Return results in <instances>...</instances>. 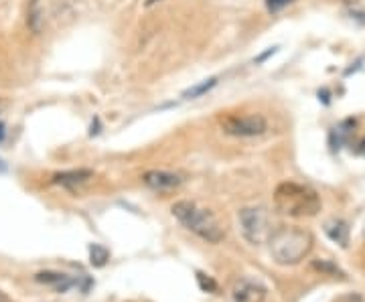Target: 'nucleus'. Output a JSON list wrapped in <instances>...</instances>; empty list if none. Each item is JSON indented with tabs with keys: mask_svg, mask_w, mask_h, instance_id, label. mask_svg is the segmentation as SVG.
Segmentation results:
<instances>
[{
	"mask_svg": "<svg viewBox=\"0 0 365 302\" xmlns=\"http://www.w3.org/2000/svg\"><path fill=\"white\" fill-rule=\"evenodd\" d=\"M315 238L302 227H278L268 239L270 254L280 266H295L302 262L313 250Z\"/></svg>",
	"mask_w": 365,
	"mask_h": 302,
	"instance_id": "nucleus-1",
	"label": "nucleus"
},
{
	"mask_svg": "<svg viewBox=\"0 0 365 302\" xmlns=\"http://www.w3.org/2000/svg\"><path fill=\"white\" fill-rule=\"evenodd\" d=\"M274 207L288 217H313L321 211V199L307 185L283 183L274 193Z\"/></svg>",
	"mask_w": 365,
	"mask_h": 302,
	"instance_id": "nucleus-2",
	"label": "nucleus"
},
{
	"mask_svg": "<svg viewBox=\"0 0 365 302\" xmlns=\"http://www.w3.org/2000/svg\"><path fill=\"white\" fill-rule=\"evenodd\" d=\"M173 215L195 236L209 241V243H219L225 238V231L216 219V215L207 209H203L193 201H177L173 205Z\"/></svg>",
	"mask_w": 365,
	"mask_h": 302,
	"instance_id": "nucleus-3",
	"label": "nucleus"
},
{
	"mask_svg": "<svg viewBox=\"0 0 365 302\" xmlns=\"http://www.w3.org/2000/svg\"><path fill=\"white\" fill-rule=\"evenodd\" d=\"M237 219H240L244 238L248 239L252 246L268 243V239L272 236V225L264 207H244L237 213Z\"/></svg>",
	"mask_w": 365,
	"mask_h": 302,
	"instance_id": "nucleus-4",
	"label": "nucleus"
},
{
	"mask_svg": "<svg viewBox=\"0 0 365 302\" xmlns=\"http://www.w3.org/2000/svg\"><path fill=\"white\" fill-rule=\"evenodd\" d=\"M221 128L225 134L230 136H240V138H249V136H260L264 134L266 120L260 114H246V116H235L230 114L225 118H221Z\"/></svg>",
	"mask_w": 365,
	"mask_h": 302,
	"instance_id": "nucleus-5",
	"label": "nucleus"
},
{
	"mask_svg": "<svg viewBox=\"0 0 365 302\" xmlns=\"http://www.w3.org/2000/svg\"><path fill=\"white\" fill-rule=\"evenodd\" d=\"M266 286L254 278H240L232 288V302H264Z\"/></svg>",
	"mask_w": 365,
	"mask_h": 302,
	"instance_id": "nucleus-6",
	"label": "nucleus"
},
{
	"mask_svg": "<svg viewBox=\"0 0 365 302\" xmlns=\"http://www.w3.org/2000/svg\"><path fill=\"white\" fill-rule=\"evenodd\" d=\"M144 185L154 189V191H168L181 185V176L175 173H166V171H149L142 176Z\"/></svg>",
	"mask_w": 365,
	"mask_h": 302,
	"instance_id": "nucleus-7",
	"label": "nucleus"
},
{
	"mask_svg": "<svg viewBox=\"0 0 365 302\" xmlns=\"http://www.w3.org/2000/svg\"><path fill=\"white\" fill-rule=\"evenodd\" d=\"M92 176H94L92 171H87V169H80V171H67V173H59V175H55L53 176V183H55V185H61V187H66V189H75L78 185L87 183Z\"/></svg>",
	"mask_w": 365,
	"mask_h": 302,
	"instance_id": "nucleus-8",
	"label": "nucleus"
},
{
	"mask_svg": "<svg viewBox=\"0 0 365 302\" xmlns=\"http://www.w3.org/2000/svg\"><path fill=\"white\" fill-rule=\"evenodd\" d=\"M35 280H37V282H43V284H51V286H55L57 292H67V290L73 286V284H78L75 280H71L69 276L59 274V272H41V274H37V276H35Z\"/></svg>",
	"mask_w": 365,
	"mask_h": 302,
	"instance_id": "nucleus-9",
	"label": "nucleus"
},
{
	"mask_svg": "<svg viewBox=\"0 0 365 302\" xmlns=\"http://www.w3.org/2000/svg\"><path fill=\"white\" fill-rule=\"evenodd\" d=\"M325 231H327V236L333 239V241H337L339 246H343V248H347L349 243V227L347 223L341 222V219H333L325 225Z\"/></svg>",
	"mask_w": 365,
	"mask_h": 302,
	"instance_id": "nucleus-10",
	"label": "nucleus"
},
{
	"mask_svg": "<svg viewBox=\"0 0 365 302\" xmlns=\"http://www.w3.org/2000/svg\"><path fill=\"white\" fill-rule=\"evenodd\" d=\"M27 25L31 27V31L39 32L41 25H43V8L39 0H31L29 4V13H27Z\"/></svg>",
	"mask_w": 365,
	"mask_h": 302,
	"instance_id": "nucleus-11",
	"label": "nucleus"
},
{
	"mask_svg": "<svg viewBox=\"0 0 365 302\" xmlns=\"http://www.w3.org/2000/svg\"><path fill=\"white\" fill-rule=\"evenodd\" d=\"M353 126H355V122H353V120H345L343 124H339V126L333 130V134H331L333 148H339L341 144L347 143L349 136H351V132H353Z\"/></svg>",
	"mask_w": 365,
	"mask_h": 302,
	"instance_id": "nucleus-12",
	"label": "nucleus"
},
{
	"mask_svg": "<svg viewBox=\"0 0 365 302\" xmlns=\"http://www.w3.org/2000/svg\"><path fill=\"white\" fill-rule=\"evenodd\" d=\"M217 83V78H209V80L201 81V83H197V85H193V87H189L185 94H182V97L185 99H195V97L203 96V94H207L211 87H216Z\"/></svg>",
	"mask_w": 365,
	"mask_h": 302,
	"instance_id": "nucleus-13",
	"label": "nucleus"
},
{
	"mask_svg": "<svg viewBox=\"0 0 365 302\" xmlns=\"http://www.w3.org/2000/svg\"><path fill=\"white\" fill-rule=\"evenodd\" d=\"M108 260H110V252L104 246H100V243L89 246V262H92V266L101 268V266H106Z\"/></svg>",
	"mask_w": 365,
	"mask_h": 302,
	"instance_id": "nucleus-14",
	"label": "nucleus"
},
{
	"mask_svg": "<svg viewBox=\"0 0 365 302\" xmlns=\"http://www.w3.org/2000/svg\"><path fill=\"white\" fill-rule=\"evenodd\" d=\"M197 282H199L201 290H205V292H217L216 280L209 278V276H205L203 272H197Z\"/></svg>",
	"mask_w": 365,
	"mask_h": 302,
	"instance_id": "nucleus-15",
	"label": "nucleus"
},
{
	"mask_svg": "<svg viewBox=\"0 0 365 302\" xmlns=\"http://www.w3.org/2000/svg\"><path fill=\"white\" fill-rule=\"evenodd\" d=\"M292 0H266V6H268V11L270 13H278V11H283L284 6H288Z\"/></svg>",
	"mask_w": 365,
	"mask_h": 302,
	"instance_id": "nucleus-16",
	"label": "nucleus"
},
{
	"mask_svg": "<svg viewBox=\"0 0 365 302\" xmlns=\"http://www.w3.org/2000/svg\"><path fill=\"white\" fill-rule=\"evenodd\" d=\"M315 268L316 270H323V272H331V274H339V270H337L333 264H329V262H316Z\"/></svg>",
	"mask_w": 365,
	"mask_h": 302,
	"instance_id": "nucleus-17",
	"label": "nucleus"
},
{
	"mask_svg": "<svg viewBox=\"0 0 365 302\" xmlns=\"http://www.w3.org/2000/svg\"><path fill=\"white\" fill-rule=\"evenodd\" d=\"M4 134H6V126H4V124L0 122V143L4 140Z\"/></svg>",
	"mask_w": 365,
	"mask_h": 302,
	"instance_id": "nucleus-18",
	"label": "nucleus"
},
{
	"mask_svg": "<svg viewBox=\"0 0 365 302\" xmlns=\"http://www.w3.org/2000/svg\"><path fill=\"white\" fill-rule=\"evenodd\" d=\"M357 152H359V155H364V157H365V138H364V140H361V144H359Z\"/></svg>",
	"mask_w": 365,
	"mask_h": 302,
	"instance_id": "nucleus-19",
	"label": "nucleus"
},
{
	"mask_svg": "<svg viewBox=\"0 0 365 302\" xmlns=\"http://www.w3.org/2000/svg\"><path fill=\"white\" fill-rule=\"evenodd\" d=\"M0 302H13V301H11V298H8V296H6V294L0 290Z\"/></svg>",
	"mask_w": 365,
	"mask_h": 302,
	"instance_id": "nucleus-20",
	"label": "nucleus"
},
{
	"mask_svg": "<svg viewBox=\"0 0 365 302\" xmlns=\"http://www.w3.org/2000/svg\"><path fill=\"white\" fill-rule=\"evenodd\" d=\"M6 171V164H4V160L0 159V173H4Z\"/></svg>",
	"mask_w": 365,
	"mask_h": 302,
	"instance_id": "nucleus-21",
	"label": "nucleus"
},
{
	"mask_svg": "<svg viewBox=\"0 0 365 302\" xmlns=\"http://www.w3.org/2000/svg\"><path fill=\"white\" fill-rule=\"evenodd\" d=\"M154 2H159V0H149V4H154Z\"/></svg>",
	"mask_w": 365,
	"mask_h": 302,
	"instance_id": "nucleus-22",
	"label": "nucleus"
},
{
	"mask_svg": "<svg viewBox=\"0 0 365 302\" xmlns=\"http://www.w3.org/2000/svg\"><path fill=\"white\" fill-rule=\"evenodd\" d=\"M345 2H349V4H351V2H357V0H345Z\"/></svg>",
	"mask_w": 365,
	"mask_h": 302,
	"instance_id": "nucleus-23",
	"label": "nucleus"
},
{
	"mask_svg": "<svg viewBox=\"0 0 365 302\" xmlns=\"http://www.w3.org/2000/svg\"><path fill=\"white\" fill-rule=\"evenodd\" d=\"M2 106H4V102H2V99H0V108H2Z\"/></svg>",
	"mask_w": 365,
	"mask_h": 302,
	"instance_id": "nucleus-24",
	"label": "nucleus"
}]
</instances>
